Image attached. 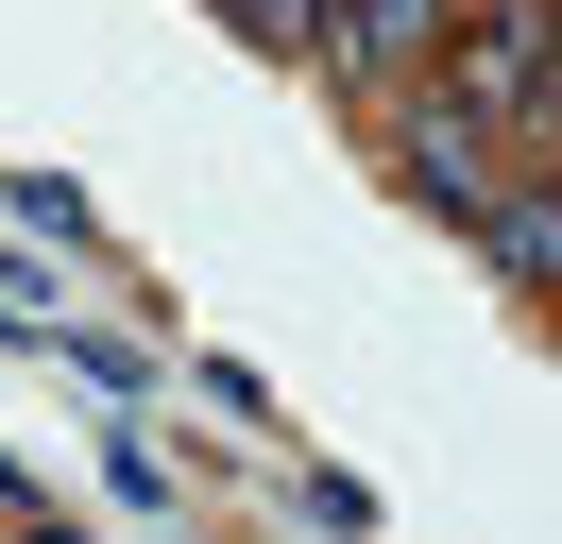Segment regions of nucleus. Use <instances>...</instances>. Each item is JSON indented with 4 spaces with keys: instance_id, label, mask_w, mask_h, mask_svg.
Listing matches in <instances>:
<instances>
[{
    "instance_id": "1",
    "label": "nucleus",
    "mask_w": 562,
    "mask_h": 544,
    "mask_svg": "<svg viewBox=\"0 0 562 544\" xmlns=\"http://www.w3.org/2000/svg\"><path fill=\"white\" fill-rule=\"evenodd\" d=\"M426 86L477 102V120L512 136V170H546V136H562V0H460Z\"/></svg>"
},
{
    "instance_id": "5",
    "label": "nucleus",
    "mask_w": 562,
    "mask_h": 544,
    "mask_svg": "<svg viewBox=\"0 0 562 544\" xmlns=\"http://www.w3.org/2000/svg\"><path fill=\"white\" fill-rule=\"evenodd\" d=\"M239 18V52H273V68H324V0H222Z\"/></svg>"
},
{
    "instance_id": "2",
    "label": "nucleus",
    "mask_w": 562,
    "mask_h": 544,
    "mask_svg": "<svg viewBox=\"0 0 562 544\" xmlns=\"http://www.w3.org/2000/svg\"><path fill=\"white\" fill-rule=\"evenodd\" d=\"M392 170H409V204H426V222H460V238H477V204L512 188V136H494L477 102L409 86V102H392Z\"/></svg>"
},
{
    "instance_id": "4",
    "label": "nucleus",
    "mask_w": 562,
    "mask_h": 544,
    "mask_svg": "<svg viewBox=\"0 0 562 544\" xmlns=\"http://www.w3.org/2000/svg\"><path fill=\"white\" fill-rule=\"evenodd\" d=\"M477 256H494V290H546V272H562V204L528 188V170L477 204Z\"/></svg>"
},
{
    "instance_id": "3",
    "label": "nucleus",
    "mask_w": 562,
    "mask_h": 544,
    "mask_svg": "<svg viewBox=\"0 0 562 544\" xmlns=\"http://www.w3.org/2000/svg\"><path fill=\"white\" fill-rule=\"evenodd\" d=\"M443 18H460V0H324V68L409 102L426 68H443Z\"/></svg>"
}]
</instances>
